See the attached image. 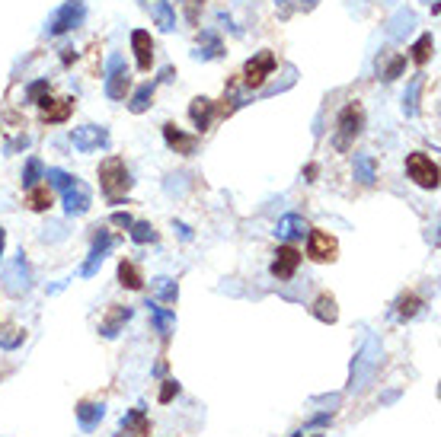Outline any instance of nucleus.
<instances>
[{"instance_id":"f257e3e1","label":"nucleus","mask_w":441,"mask_h":437,"mask_svg":"<svg viewBox=\"0 0 441 437\" xmlns=\"http://www.w3.org/2000/svg\"><path fill=\"white\" fill-rule=\"evenodd\" d=\"M100 189L109 204H122L125 191L131 189V173L122 157H109V160L100 163Z\"/></svg>"},{"instance_id":"f03ea898","label":"nucleus","mask_w":441,"mask_h":437,"mask_svg":"<svg viewBox=\"0 0 441 437\" xmlns=\"http://www.w3.org/2000/svg\"><path fill=\"white\" fill-rule=\"evenodd\" d=\"M361 128H365V112H361L358 102H348L346 109L339 112V118H336L333 147H336V150H348V147L355 144V137L361 135Z\"/></svg>"},{"instance_id":"7ed1b4c3","label":"nucleus","mask_w":441,"mask_h":437,"mask_svg":"<svg viewBox=\"0 0 441 437\" xmlns=\"http://www.w3.org/2000/svg\"><path fill=\"white\" fill-rule=\"evenodd\" d=\"M83 19H87V4L83 0H64L48 16V36H64V32L83 26Z\"/></svg>"},{"instance_id":"20e7f679","label":"nucleus","mask_w":441,"mask_h":437,"mask_svg":"<svg viewBox=\"0 0 441 437\" xmlns=\"http://www.w3.org/2000/svg\"><path fill=\"white\" fill-rule=\"evenodd\" d=\"M406 176L419 189H438V163L429 154H410L406 157Z\"/></svg>"},{"instance_id":"39448f33","label":"nucleus","mask_w":441,"mask_h":437,"mask_svg":"<svg viewBox=\"0 0 441 437\" xmlns=\"http://www.w3.org/2000/svg\"><path fill=\"white\" fill-rule=\"evenodd\" d=\"M339 256V243L326 230H307V259L311 262H336Z\"/></svg>"},{"instance_id":"423d86ee","label":"nucleus","mask_w":441,"mask_h":437,"mask_svg":"<svg viewBox=\"0 0 441 437\" xmlns=\"http://www.w3.org/2000/svg\"><path fill=\"white\" fill-rule=\"evenodd\" d=\"M128 90H131V70L125 68L122 55H112L109 58V77H106V96L115 99V102H122Z\"/></svg>"},{"instance_id":"0eeeda50","label":"nucleus","mask_w":441,"mask_h":437,"mask_svg":"<svg viewBox=\"0 0 441 437\" xmlns=\"http://www.w3.org/2000/svg\"><path fill=\"white\" fill-rule=\"evenodd\" d=\"M272 70H275V55H272V51H259V55L249 58L247 68H243V83L256 90V87H262V83L272 77Z\"/></svg>"},{"instance_id":"6e6552de","label":"nucleus","mask_w":441,"mask_h":437,"mask_svg":"<svg viewBox=\"0 0 441 437\" xmlns=\"http://www.w3.org/2000/svg\"><path fill=\"white\" fill-rule=\"evenodd\" d=\"M29 262L23 259V253L13 259V265H6V271H4V290L10 297H23L26 290H29Z\"/></svg>"},{"instance_id":"1a4fd4ad","label":"nucleus","mask_w":441,"mask_h":437,"mask_svg":"<svg viewBox=\"0 0 441 437\" xmlns=\"http://www.w3.org/2000/svg\"><path fill=\"white\" fill-rule=\"evenodd\" d=\"M112 246H115V236H112L109 230H100V233L93 236V246H90V256H87V262H83L81 275H83V278H93L96 271H100V265H103V259L109 256Z\"/></svg>"},{"instance_id":"9d476101","label":"nucleus","mask_w":441,"mask_h":437,"mask_svg":"<svg viewBox=\"0 0 441 437\" xmlns=\"http://www.w3.org/2000/svg\"><path fill=\"white\" fill-rule=\"evenodd\" d=\"M71 144H74L77 154H90V150H96V147H106L109 135H106V128H100V125H83V128H74Z\"/></svg>"},{"instance_id":"9b49d317","label":"nucleus","mask_w":441,"mask_h":437,"mask_svg":"<svg viewBox=\"0 0 441 437\" xmlns=\"http://www.w3.org/2000/svg\"><path fill=\"white\" fill-rule=\"evenodd\" d=\"M90 204H93V195H90V189L81 182V179H74V182L64 189V211H68L71 217H81L90 211Z\"/></svg>"},{"instance_id":"f8f14e48","label":"nucleus","mask_w":441,"mask_h":437,"mask_svg":"<svg viewBox=\"0 0 441 437\" xmlns=\"http://www.w3.org/2000/svg\"><path fill=\"white\" fill-rule=\"evenodd\" d=\"M163 141H167V147H170V150H176L180 157H192V154H195V147H199V137L186 135V131L176 128L173 122L163 125Z\"/></svg>"},{"instance_id":"ddd939ff","label":"nucleus","mask_w":441,"mask_h":437,"mask_svg":"<svg viewBox=\"0 0 441 437\" xmlns=\"http://www.w3.org/2000/svg\"><path fill=\"white\" fill-rule=\"evenodd\" d=\"M301 265V253L294 246H281L275 249V259H272V278H279V281H288V278H294V271H298Z\"/></svg>"},{"instance_id":"4468645a","label":"nucleus","mask_w":441,"mask_h":437,"mask_svg":"<svg viewBox=\"0 0 441 437\" xmlns=\"http://www.w3.org/2000/svg\"><path fill=\"white\" fill-rule=\"evenodd\" d=\"M147 434H150V418H147V412H144V406L131 409L115 431V437H147Z\"/></svg>"},{"instance_id":"2eb2a0df","label":"nucleus","mask_w":441,"mask_h":437,"mask_svg":"<svg viewBox=\"0 0 441 437\" xmlns=\"http://www.w3.org/2000/svg\"><path fill=\"white\" fill-rule=\"evenodd\" d=\"M74 412H77V421H81V431H96L100 421L106 418V406H103V402H93V399H81Z\"/></svg>"},{"instance_id":"dca6fc26","label":"nucleus","mask_w":441,"mask_h":437,"mask_svg":"<svg viewBox=\"0 0 441 437\" xmlns=\"http://www.w3.org/2000/svg\"><path fill=\"white\" fill-rule=\"evenodd\" d=\"M131 51L138 58V70H150V64H154V38H150V32L144 29L131 32Z\"/></svg>"},{"instance_id":"f3484780","label":"nucleus","mask_w":441,"mask_h":437,"mask_svg":"<svg viewBox=\"0 0 441 437\" xmlns=\"http://www.w3.org/2000/svg\"><path fill=\"white\" fill-rule=\"evenodd\" d=\"M307 221L301 214H285L279 223H275V236L279 240H285V243H291V240H304L307 236Z\"/></svg>"},{"instance_id":"a211bd4d","label":"nucleus","mask_w":441,"mask_h":437,"mask_svg":"<svg viewBox=\"0 0 441 437\" xmlns=\"http://www.w3.org/2000/svg\"><path fill=\"white\" fill-rule=\"evenodd\" d=\"M131 313H135L131 307H118V303H112V307L106 310V316L100 320V332L106 335V339H115L118 329H122L125 322L131 320Z\"/></svg>"},{"instance_id":"6ab92c4d","label":"nucleus","mask_w":441,"mask_h":437,"mask_svg":"<svg viewBox=\"0 0 441 437\" xmlns=\"http://www.w3.org/2000/svg\"><path fill=\"white\" fill-rule=\"evenodd\" d=\"M144 4H147L150 16H154V23H157V29H160V32H173L176 29V10H173V4H170V0H144Z\"/></svg>"},{"instance_id":"aec40b11","label":"nucleus","mask_w":441,"mask_h":437,"mask_svg":"<svg viewBox=\"0 0 441 437\" xmlns=\"http://www.w3.org/2000/svg\"><path fill=\"white\" fill-rule=\"evenodd\" d=\"M38 109H42V118L45 122H68L71 109H74V102L71 99H51V96H42L38 99Z\"/></svg>"},{"instance_id":"412c9836","label":"nucleus","mask_w":441,"mask_h":437,"mask_svg":"<svg viewBox=\"0 0 441 437\" xmlns=\"http://www.w3.org/2000/svg\"><path fill=\"white\" fill-rule=\"evenodd\" d=\"M189 118L199 131H208L212 128V118H214V102L208 96H195L192 105H189Z\"/></svg>"},{"instance_id":"4be33fe9","label":"nucleus","mask_w":441,"mask_h":437,"mask_svg":"<svg viewBox=\"0 0 441 437\" xmlns=\"http://www.w3.org/2000/svg\"><path fill=\"white\" fill-rule=\"evenodd\" d=\"M311 316L313 320H320V322H326V326L336 322L339 320V303H336V297L333 294H320L317 300L311 303Z\"/></svg>"},{"instance_id":"5701e85b","label":"nucleus","mask_w":441,"mask_h":437,"mask_svg":"<svg viewBox=\"0 0 441 437\" xmlns=\"http://www.w3.org/2000/svg\"><path fill=\"white\" fill-rule=\"evenodd\" d=\"M352 169H355V179H358L361 185H374V179H378V163H374L371 154H355Z\"/></svg>"},{"instance_id":"b1692460","label":"nucleus","mask_w":441,"mask_h":437,"mask_svg":"<svg viewBox=\"0 0 441 437\" xmlns=\"http://www.w3.org/2000/svg\"><path fill=\"white\" fill-rule=\"evenodd\" d=\"M118 284L122 288H128V290H141L144 288V275H141V268H138L131 259H122L118 262Z\"/></svg>"},{"instance_id":"393cba45","label":"nucleus","mask_w":441,"mask_h":437,"mask_svg":"<svg viewBox=\"0 0 441 437\" xmlns=\"http://www.w3.org/2000/svg\"><path fill=\"white\" fill-rule=\"evenodd\" d=\"M221 55H224L221 38L214 36V32H202V36H199V51H195V58H199V61H212V58H221Z\"/></svg>"},{"instance_id":"a878e982","label":"nucleus","mask_w":441,"mask_h":437,"mask_svg":"<svg viewBox=\"0 0 441 437\" xmlns=\"http://www.w3.org/2000/svg\"><path fill=\"white\" fill-rule=\"evenodd\" d=\"M147 310H150V316H154L157 332H160L163 339H170V329H173V322H176V313H173V310H163L160 303H154V300L147 303Z\"/></svg>"},{"instance_id":"bb28decb","label":"nucleus","mask_w":441,"mask_h":437,"mask_svg":"<svg viewBox=\"0 0 441 437\" xmlns=\"http://www.w3.org/2000/svg\"><path fill=\"white\" fill-rule=\"evenodd\" d=\"M154 90H157V83H154V80L141 83V87L135 90V96H131L128 109L135 112V115H141V112H147V109H150V99H154Z\"/></svg>"},{"instance_id":"cd10ccee","label":"nucleus","mask_w":441,"mask_h":437,"mask_svg":"<svg viewBox=\"0 0 441 437\" xmlns=\"http://www.w3.org/2000/svg\"><path fill=\"white\" fill-rule=\"evenodd\" d=\"M413 61H416L419 64V68H422V64H429V58L432 55H435V38H432V32H425V36H419V42L416 45H413Z\"/></svg>"},{"instance_id":"c85d7f7f","label":"nucleus","mask_w":441,"mask_h":437,"mask_svg":"<svg viewBox=\"0 0 441 437\" xmlns=\"http://www.w3.org/2000/svg\"><path fill=\"white\" fill-rule=\"evenodd\" d=\"M419 90H422V74L413 77V80H410V90L403 93V112H406L410 118L419 112Z\"/></svg>"},{"instance_id":"c756f323","label":"nucleus","mask_w":441,"mask_h":437,"mask_svg":"<svg viewBox=\"0 0 441 437\" xmlns=\"http://www.w3.org/2000/svg\"><path fill=\"white\" fill-rule=\"evenodd\" d=\"M38 179H45V167L38 157H29V160H26V169H23V189H36Z\"/></svg>"},{"instance_id":"7c9ffc66","label":"nucleus","mask_w":441,"mask_h":437,"mask_svg":"<svg viewBox=\"0 0 441 437\" xmlns=\"http://www.w3.org/2000/svg\"><path fill=\"white\" fill-rule=\"evenodd\" d=\"M26 204H29L32 211H48L51 208V189L48 185H36V189H29Z\"/></svg>"},{"instance_id":"2f4dec72","label":"nucleus","mask_w":441,"mask_h":437,"mask_svg":"<svg viewBox=\"0 0 441 437\" xmlns=\"http://www.w3.org/2000/svg\"><path fill=\"white\" fill-rule=\"evenodd\" d=\"M419 307H422V300H419L416 294H403V297L397 300V316L406 322V320H413V316L419 313Z\"/></svg>"},{"instance_id":"473e14b6","label":"nucleus","mask_w":441,"mask_h":437,"mask_svg":"<svg viewBox=\"0 0 441 437\" xmlns=\"http://www.w3.org/2000/svg\"><path fill=\"white\" fill-rule=\"evenodd\" d=\"M23 342H26V329H19V326H10L0 332V348L4 351H16Z\"/></svg>"},{"instance_id":"72a5a7b5","label":"nucleus","mask_w":441,"mask_h":437,"mask_svg":"<svg viewBox=\"0 0 441 437\" xmlns=\"http://www.w3.org/2000/svg\"><path fill=\"white\" fill-rule=\"evenodd\" d=\"M403 68H406V55H393L384 68H378V74H380V80H397L403 74Z\"/></svg>"},{"instance_id":"f704fd0d","label":"nucleus","mask_w":441,"mask_h":437,"mask_svg":"<svg viewBox=\"0 0 441 437\" xmlns=\"http://www.w3.org/2000/svg\"><path fill=\"white\" fill-rule=\"evenodd\" d=\"M128 233H131V240H135V243H154L157 240V230L150 227L147 221H135L128 227Z\"/></svg>"},{"instance_id":"c9c22d12","label":"nucleus","mask_w":441,"mask_h":437,"mask_svg":"<svg viewBox=\"0 0 441 437\" xmlns=\"http://www.w3.org/2000/svg\"><path fill=\"white\" fill-rule=\"evenodd\" d=\"M154 288L163 303H176V294H180V290H176V281H170V278H154Z\"/></svg>"},{"instance_id":"e433bc0d","label":"nucleus","mask_w":441,"mask_h":437,"mask_svg":"<svg viewBox=\"0 0 441 437\" xmlns=\"http://www.w3.org/2000/svg\"><path fill=\"white\" fill-rule=\"evenodd\" d=\"M45 179H48V185L51 189H58V191H64L71 182H74V176L64 173V169H45Z\"/></svg>"},{"instance_id":"4c0bfd02","label":"nucleus","mask_w":441,"mask_h":437,"mask_svg":"<svg viewBox=\"0 0 441 437\" xmlns=\"http://www.w3.org/2000/svg\"><path fill=\"white\" fill-rule=\"evenodd\" d=\"M413 23H416V19H413V13H400V16L393 19V29H390V36H393V38H403L406 32L413 29Z\"/></svg>"},{"instance_id":"58836bf2","label":"nucleus","mask_w":441,"mask_h":437,"mask_svg":"<svg viewBox=\"0 0 441 437\" xmlns=\"http://www.w3.org/2000/svg\"><path fill=\"white\" fill-rule=\"evenodd\" d=\"M176 393H180V383H176V380H163V389H160V396H157V399H160V406H167Z\"/></svg>"},{"instance_id":"ea45409f","label":"nucleus","mask_w":441,"mask_h":437,"mask_svg":"<svg viewBox=\"0 0 441 437\" xmlns=\"http://www.w3.org/2000/svg\"><path fill=\"white\" fill-rule=\"evenodd\" d=\"M45 93H48V80H36V83L29 87V93H26V96H29V102H38Z\"/></svg>"},{"instance_id":"a19ab883","label":"nucleus","mask_w":441,"mask_h":437,"mask_svg":"<svg viewBox=\"0 0 441 437\" xmlns=\"http://www.w3.org/2000/svg\"><path fill=\"white\" fill-rule=\"evenodd\" d=\"M112 223H115V227H122V230H128L131 223H135V217H131L128 211H115V214H112Z\"/></svg>"},{"instance_id":"79ce46f5","label":"nucleus","mask_w":441,"mask_h":437,"mask_svg":"<svg viewBox=\"0 0 441 437\" xmlns=\"http://www.w3.org/2000/svg\"><path fill=\"white\" fill-rule=\"evenodd\" d=\"M333 421V415L330 412H320V415H313L311 418V428H320V425H330Z\"/></svg>"},{"instance_id":"37998d69","label":"nucleus","mask_w":441,"mask_h":437,"mask_svg":"<svg viewBox=\"0 0 441 437\" xmlns=\"http://www.w3.org/2000/svg\"><path fill=\"white\" fill-rule=\"evenodd\" d=\"M320 4V0H298V6H301V10H313V6H317Z\"/></svg>"},{"instance_id":"c03bdc74","label":"nucleus","mask_w":441,"mask_h":437,"mask_svg":"<svg viewBox=\"0 0 441 437\" xmlns=\"http://www.w3.org/2000/svg\"><path fill=\"white\" fill-rule=\"evenodd\" d=\"M4 243H6V230L0 227V259H4Z\"/></svg>"},{"instance_id":"a18cd8bd","label":"nucleus","mask_w":441,"mask_h":437,"mask_svg":"<svg viewBox=\"0 0 441 437\" xmlns=\"http://www.w3.org/2000/svg\"><path fill=\"white\" fill-rule=\"evenodd\" d=\"M294 437H301V434H294Z\"/></svg>"}]
</instances>
